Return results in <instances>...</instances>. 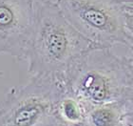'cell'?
<instances>
[{"label": "cell", "instance_id": "obj_1", "mask_svg": "<svg viewBox=\"0 0 133 126\" xmlns=\"http://www.w3.org/2000/svg\"><path fill=\"white\" fill-rule=\"evenodd\" d=\"M95 45L66 19L55 0H35L34 18L24 60L32 76L64 81L79 59Z\"/></svg>", "mask_w": 133, "mask_h": 126}, {"label": "cell", "instance_id": "obj_2", "mask_svg": "<svg viewBox=\"0 0 133 126\" xmlns=\"http://www.w3.org/2000/svg\"><path fill=\"white\" fill-rule=\"evenodd\" d=\"M63 84L89 108L123 101L133 94L131 60L117 56L111 48L94 46L72 67Z\"/></svg>", "mask_w": 133, "mask_h": 126}, {"label": "cell", "instance_id": "obj_3", "mask_svg": "<svg viewBox=\"0 0 133 126\" xmlns=\"http://www.w3.org/2000/svg\"><path fill=\"white\" fill-rule=\"evenodd\" d=\"M66 19L95 46L123 45L129 50L132 34L127 6L118 0H55Z\"/></svg>", "mask_w": 133, "mask_h": 126}, {"label": "cell", "instance_id": "obj_4", "mask_svg": "<svg viewBox=\"0 0 133 126\" xmlns=\"http://www.w3.org/2000/svg\"><path fill=\"white\" fill-rule=\"evenodd\" d=\"M64 84L51 76H32L0 101V126H57L56 108Z\"/></svg>", "mask_w": 133, "mask_h": 126}, {"label": "cell", "instance_id": "obj_5", "mask_svg": "<svg viewBox=\"0 0 133 126\" xmlns=\"http://www.w3.org/2000/svg\"><path fill=\"white\" fill-rule=\"evenodd\" d=\"M35 0H0V56L24 60L34 18Z\"/></svg>", "mask_w": 133, "mask_h": 126}, {"label": "cell", "instance_id": "obj_6", "mask_svg": "<svg viewBox=\"0 0 133 126\" xmlns=\"http://www.w3.org/2000/svg\"><path fill=\"white\" fill-rule=\"evenodd\" d=\"M89 109V107L77 97L64 90L57 103L56 112L59 119L63 123L81 126Z\"/></svg>", "mask_w": 133, "mask_h": 126}, {"label": "cell", "instance_id": "obj_7", "mask_svg": "<svg viewBox=\"0 0 133 126\" xmlns=\"http://www.w3.org/2000/svg\"><path fill=\"white\" fill-rule=\"evenodd\" d=\"M122 101L90 107L81 126H120Z\"/></svg>", "mask_w": 133, "mask_h": 126}, {"label": "cell", "instance_id": "obj_8", "mask_svg": "<svg viewBox=\"0 0 133 126\" xmlns=\"http://www.w3.org/2000/svg\"><path fill=\"white\" fill-rule=\"evenodd\" d=\"M122 118L120 126H133V94L122 101Z\"/></svg>", "mask_w": 133, "mask_h": 126}, {"label": "cell", "instance_id": "obj_9", "mask_svg": "<svg viewBox=\"0 0 133 126\" xmlns=\"http://www.w3.org/2000/svg\"><path fill=\"white\" fill-rule=\"evenodd\" d=\"M127 6V11H128V25L129 29L132 34V39H133V5H125ZM130 51V56H133V42L132 46L129 49Z\"/></svg>", "mask_w": 133, "mask_h": 126}, {"label": "cell", "instance_id": "obj_10", "mask_svg": "<svg viewBox=\"0 0 133 126\" xmlns=\"http://www.w3.org/2000/svg\"><path fill=\"white\" fill-rule=\"evenodd\" d=\"M118 1L124 3L125 5H133V0H118Z\"/></svg>", "mask_w": 133, "mask_h": 126}, {"label": "cell", "instance_id": "obj_11", "mask_svg": "<svg viewBox=\"0 0 133 126\" xmlns=\"http://www.w3.org/2000/svg\"><path fill=\"white\" fill-rule=\"evenodd\" d=\"M129 58L131 60V65H132V70H133V56H129Z\"/></svg>", "mask_w": 133, "mask_h": 126}]
</instances>
